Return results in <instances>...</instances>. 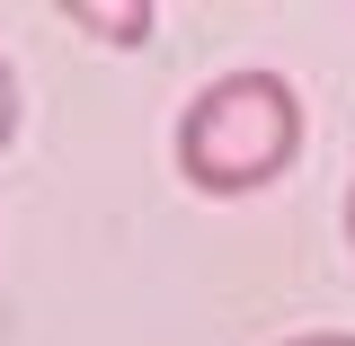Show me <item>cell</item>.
Listing matches in <instances>:
<instances>
[{
	"label": "cell",
	"mask_w": 355,
	"mask_h": 346,
	"mask_svg": "<svg viewBox=\"0 0 355 346\" xmlns=\"http://www.w3.org/2000/svg\"><path fill=\"white\" fill-rule=\"evenodd\" d=\"M302 151V98L284 71H222L178 116V178L205 196H258Z\"/></svg>",
	"instance_id": "6da1fadb"
},
{
	"label": "cell",
	"mask_w": 355,
	"mask_h": 346,
	"mask_svg": "<svg viewBox=\"0 0 355 346\" xmlns=\"http://www.w3.org/2000/svg\"><path fill=\"white\" fill-rule=\"evenodd\" d=\"M347 240H355V187H347Z\"/></svg>",
	"instance_id": "5b68a950"
},
{
	"label": "cell",
	"mask_w": 355,
	"mask_h": 346,
	"mask_svg": "<svg viewBox=\"0 0 355 346\" xmlns=\"http://www.w3.org/2000/svg\"><path fill=\"white\" fill-rule=\"evenodd\" d=\"M9 133H18V80H9V62H0V151H9Z\"/></svg>",
	"instance_id": "3957f363"
},
{
	"label": "cell",
	"mask_w": 355,
	"mask_h": 346,
	"mask_svg": "<svg viewBox=\"0 0 355 346\" xmlns=\"http://www.w3.org/2000/svg\"><path fill=\"white\" fill-rule=\"evenodd\" d=\"M62 18H71L80 36H98V44H142L151 27H160L151 0H62Z\"/></svg>",
	"instance_id": "7a4b0ae2"
},
{
	"label": "cell",
	"mask_w": 355,
	"mask_h": 346,
	"mask_svg": "<svg viewBox=\"0 0 355 346\" xmlns=\"http://www.w3.org/2000/svg\"><path fill=\"white\" fill-rule=\"evenodd\" d=\"M284 346H355V338H338V329H320V338H284Z\"/></svg>",
	"instance_id": "277c9868"
}]
</instances>
